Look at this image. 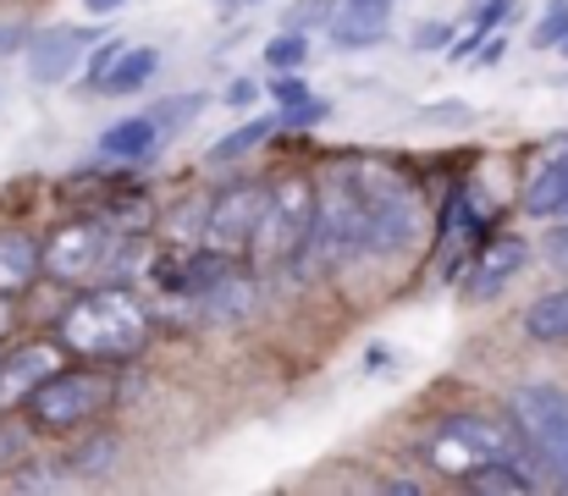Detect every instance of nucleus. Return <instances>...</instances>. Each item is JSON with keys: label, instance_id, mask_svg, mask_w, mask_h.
Segmentation results:
<instances>
[{"label": "nucleus", "instance_id": "1", "mask_svg": "<svg viewBox=\"0 0 568 496\" xmlns=\"http://www.w3.org/2000/svg\"><path fill=\"white\" fill-rule=\"evenodd\" d=\"M332 171L343 176L354 215H359V260H392L419 243L425 204H419V188L397 165L359 155V161H337Z\"/></svg>", "mask_w": 568, "mask_h": 496}, {"label": "nucleus", "instance_id": "2", "mask_svg": "<svg viewBox=\"0 0 568 496\" xmlns=\"http://www.w3.org/2000/svg\"><path fill=\"white\" fill-rule=\"evenodd\" d=\"M144 342H150V315L139 310L133 293H122V282L72 298L61 315V347L100 358V364L133 358V353H144Z\"/></svg>", "mask_w": 568, "mask_h": 496}, {"label": "nucleus", "instance_id": "3", "mask_svg": "<svg viewBox=\"0 0 568 496\" xmlns=\"http://www.w3.org/2000/svg\"><path fill=\"white\" fill-rule=\"evenodd\" d=\"M497 458H525V442L514 431V419H491V414H447L430 442H425V464L447 480H469L475 469L497 464Z\"/></svg>", "mask_w": 568, "mask_h": 496}, {"label": "nucleus", "instance_id": "4", "mask_svg": "<svg viewBox=\"0 0 568 496\" xmlns=\"http://www.w3.org/2000/svg\"><path fill=\"white\" fill-rule=\"evenodd\" d=\"M315 226V182L304 171L282 176L265 188V204H260V221H254V237H248V254L260 265H293L304 237Z\"/></svg>", "mask_w": 568, "mask_h": 496}, {"label": "nucleus", "instance_id": "5", "mask_svg": "<svg viewBox=\"0 0 568 496\" xmlns=\"http://www.w3.org/2000/svg\"><path fill=\"white\" fill-rule=\"evenodd\" d=\"M514 431L525 453L547 464V475L568 486V386L558 381H525L514 386Z\"/></svg>", "mask_w": 568, "mask_h": 496}, {"label": "nucleus", "instance_id": "6", "mask_svg": "<svg viewBox=\"0 0 568 496\" xmlns=\"http://www.w3.org/2000/svg\"><path fill=\"white\" fill-rule=\"evenodd\" d=\"M116 397V381L111 375H94V370H55L50 381H39L28 392V414L44 425V431H72V425H89L111 408Z\"/></svg>", "mask_w": 568, "mask_h": 496}, {"label": "nucleus", "instance_id": "7", "mask_svg": "<svg viewBox=\"0 0 568 496\" xmlns=\"http://www.w3.org/2000/svg\"><path fill=\"white\" fill-rule=\"evenodd\" d=\"M260 204H265V182H232V188H221V193L204 204L199 243L215 249V254H232V260L248 254V237H254Z\"/></svg>", "mask_w": 568, "mask_h": 496}, {"label": "nucleus", "instance_id": "8", "mask_svg": "<svg viewBox=\"0 0 568 496\" xmlns=\"http://www.w3.org/2000/svg\"><path fill=\"white\" fill-rule=\"evenodd\" d=\"M105 249H111V226L105 221H72L39 249V271L72 287V282H89L105 265Z\"/></svg>", "mask_w": 568, "mask_h": 496}, {"label": "nucleus", "instance_id": "9", "mask_svg": "<svg viewBox=\"0 0 568 496\" xmlns=\"http://www.w3.org/2000/svg\"><path fill=\"white\" fill-rule=\"evenodd\" d=\"M525 260H530V243H525L519 232H497V237H486V243L469 254V265L458 271V293H464L469 304H486V298H497V293L525 271Z\"/></svg>", "mask_w": 568, "mask_h": 496}, {"label": "nucleus", "instance_id": "10", "mask_svg": "<svg viewBox=\"0 0 568 496\" xmlns=\"http://www.w3.org/2000/svg\"><path fill=\"white\" fill-rule=\"evenodd\" d=\"M94 44H100V28H39V33L22 39L28 78L33 83H67Z\"/></svg>", "mask_w": 568, "mask_h": 496}, {"label": "nucleus", "instance_id": "11", "mask_svg": "<svg viewBox=\"0 0 568 496\" xmlns=\"http://www.w3.org/2000/svg\"><path fill=\"white\" fill-rule=\"evenodd\" d=\"M55 370H61V347H55V342H28V347L6 353V358H0V408L28 403V392H33L39 381H50Z\"/></svg>", "mask_w": 568, "mask_h": 496}, {"label": "nucleus", "instance_id": "12", "mask_svg": "<svg viewBox=\"0 0 568 496\" xmlns=\"http://www.w3.org/2000/svg\"><path fill=\"white\" fill-rule=\"evenodd\" d=\"M386 22H392V0H337L326 28L337 50H371L386 39Z\"/></svg>", "mask_w": 568, "mask_h": 496}, {"label": "nucleus", "instance_id": "13", "mask_svg": "<svg viewBox=\"0 0 568 496\" xmlns=\"http://www.w3.org/2000/svg\"><path fill=\"white\" fill-rule=\"evenodd\" d=\"M155 67H161V50H155V44H122V50L111 55V67L100 72L94 89H105V94H139V89L155 78Z\"/></svg>", "mask_w": 568, "mask_h": 496}, {"label": "nucleus", "instance_id": "14", "mask_svg": "<svg viewBox=\"0 0 568 496\" xmlns=\"http://www.w3.org/2000/svg\"><path fill=\"white\" fill-rule=\"evenodd\" d=\"M155 150H161V133L150 128V117H122V122H111L100 133V155L105 161L133 165V161H150Z\"/></svg>", "mask_w": 568, "mask_h": 496}, {"label": "nucleus", "instance_id": "15", "mask_svg": "<svg viewBox=\"0 0 568 496\" xmlns=\"http://www.w3.org/2000/svg\"><path fill=\"white\" fill-rule=\"evenodd\" d=\"M39 276V243L28 232H0V293H22Z\"/></svg>", "mask_w": 568, "mask_h": 496}, {"label": "nucleus", "instance_id": "16", "mask_svg": "<svg viewBox=\"0 0 568 496\" xmlns=\"http://www.w3.org/2000/svg\"><path fill=\"white\" fill-rule=\"evenodd\" d=\"M248 310H254V282L237 276V271L199 293V315H204V321H243Z\"/></svg>", "mask_w": 568, "mask_h": 496}, {"label": "nucleus", "instance_id": "17", "mask_svg": "<svg viewBox=\"0 0 568 496\" xmlns=\"http://www.w3.org/2000/svg\"><path fill=\"white\" fill-rule=\"evenodd\" d=\"M525 210H530V215H568V155L547 161L536 176H530Z\"/></svg>", "mask_w": 568, "mask_h": 496}, {"label": "nucleus", "instance_id": "18", "mask_svg": "<svg viewBox=\"0 0 568 496\" xmlns=\"http://www.w3.org/2000/svg\"><path fill=\"white\" fill-rule=\"evenodd\" d=\"M486 232V210H480V188H458L447 204V226H442V249H464V237Z\"/></svg>", "mask_w": 568, "mask_h": 496}, {"label": "nucleus", "instance_id": "19", "mask_svg": "<svg viewBox=\"0 0 568 496\" xmlns=\"http://www.w3.org/2000/svg\"><path fill=\"white\" fill-rule=\"evenodd\" d=\"M525 331H530L536 342H568V287L536 298V304L525 310Z\"/></svg>", "mask_w": 568, "mask_h": 496}, {"label": "nucleus", "instance_id": "20", "mask_svg": "<svg viewBox=\"0 0 568 496\" xmlns=\"http://www.w3.org/2000/svg\"><path fill=\"white\" fill-rule=\"evenodd\" d=\"M276 133V117H254V122H243V128H232L226 139H215V150H210V161L215 165H232V161H243L248 150H260L265 139Z\"/></svg>", "mask_w": 568, "mask_h": 496}, {"label": "nucleus", "instance_id": "21", "mask_svg": "<svg viewBox=\"0 0 568 496\" xmlns=\"http://www.w3.org/2000/svg\"><path fill=\"white\" fill-rule=\"evenodd\" d=\"M199 111H204V94H166L161 105H150V128H155L161 144H166V139H178V133L189 128Z\"/></svg>", "mask_w": 568, "mask_h": 496}, {"label": "nucleus", "instance_id": "22", "mask_svg": "<svg viewBox=\"0 0 568 496\" xmlns=\"http://www.w3.org/2000/svg\"><path fill=\"white\" fill-rule=\"evenodd\" d=\"M514 11H519L514 0H486V6L475 11V22H469V33H464V39L453 44V61H469V55H475V50H480V44H486V39L497 33V22H503V17H514Z\"/></svg>", "mask_w": 568, "mask_h": 496}, {"label": "nucleus", "instance_id": "23", "mask_svg": "<svg viewBox=\"0 0 568 496\" xmlns=\"http://www.w3.org/2000/svg\"><path fill=\"white\" fill-rule=\"evenodd\" d=\"M304 61H310V33H298V28H282L265 44V67H276V72H298Z\"/></svg>", "mask_w": 568, "mask_h": 496}, {"label": "nucleus", "instance_id": "24", "mask_svg": "<svg viewBox=\"0 0 568 496\" xmlns=\"http://www.w3.org/2000/svg\"><path fill=\"white\" fill-rule=\"evenodd\" d=\"M116 458H122V442H116V436H94L89 447H78V453L67 458V469H78V475H111Z\"/></svg>", "mask_w": 568, "mask_h": 496}, {"label": "nucleus", "instance_id": "25", "mask_svg": "<svg viewBox=\"0 0 568 496\" xmlns=\"http://www.w3.org/2000/svg\"><path fill=\"white\" fill-rule=\"evenodd\" d=\"M564 39H568V0H547V11H541L530 44H536V50H552V44H564Z\"/></svg>", "mask_w": 568, "mask_h": 496}, {"label": "nucleus", "instance_id": "26", "mask_svg": "<svg viewBox=\"0 0 568 496\" xmlns=\"http://www.w3.org/2000/svg\"><path fill=\"white\" fill-rule=\"evenodd\" d=\"M414 122L419 128H469L475 122V105L469 100H442V105H425Z\"/></svg>", "mask_w": 568, "mask_h": 496}, {"label": "nucleus", "instance_id": "27", "mask_svg": "<svg viewBox=\"0 0 568 496\" xmlns=\"http://www.w3.org/2000/svg\"><path fill=\"white\" fill-rule=\"evenodd\" d=\"M332 11H337V0H293V6L282 11V28H298V33H310V28L332 22Z\"/></svg>", "mask_w": 568, "mask_h": 496}, {"label": "nucleus", "instance_id": "28", "mask_svg": "<svg viewBox=\"0 0 568 496\" xmlns=\"http://www.w3.org/2000/svg\"><path fill=\"white\" fill-rule=\"evenodd\" d=\"M326 117H332V105H326V100H315V94H304V100L282 105L276 128H315V122H326Z\"/></svg>", "mask_w": 568, "mask_h": 496}, {"label": "nucleus", "instance_id": "29", "mask_svg": "<svg viewBox=\"0 0 568 496\" xmlns=\"http://www.w3.org/2000/svg\"><path fill=\"white\" fill-rule=\"evenodd\" d=\"M447 39H453V22H442V17L414 28V50H447Z\"/></svg>", "mask_w": 568, "mask_h": 496}, {"label": "nucleus", "instance_id": "30", "mask_svg": "<svg viewBox=\"0 0 568 496\" xmlns=\"http://www.w3.org/2000/svg\"><path fill=\"white\" fill-rule=\"evenodd\" d=\"M271 94H276L282 105H293V100H304V94H310V83H304L298 72H276V83H271Z\"/></svg>", "mask_w": 568, "mask_h": 496}, {"label": "nucleus", "instance_id": "31", "mask_svg": "<svg viewBox=\"0 0 568 496\" xmlns=\"http://www.w3.org/2000/svg\"><path fill=\"white\" fill-rule=\"evenodd\" d=\"M254 100H260V83H254V78H237V83L226 89V105H237V111L254 105Z\"/></svg>", "mask_w": 568, "mask_h": 496}, {"label": "nucleus", "instance_id": "32", "mask_svg": "<svg viewBox=\"0 0 568 496\" xmlns=\"http://www.w3.org/2000/svg\"><path fill=\"white\" fill-rule=\"evenodd\" d=\"M22 39H28V33L6 22V28H0V55H11V50H22Z\"/></svg>", "mask_w": 568, "mask_h": 496}, {"label": "nucleus", "instance_id": "33", "mask_svg": "<svg viewBox=\"0 0 568 496\" xmlns=\"http://www.w3.org/2000/svg\"><path fill=\"white\" fill-rule=\"evenodd\" d=\"M83 6H89V11H94V17H111V11H122V6H128V0H83Z\"/></svg>", "mask_w": 568, "mask_h": 496}, {"label": "nucleus", "instance_id": "34", "mask_svg": "<svg viewBox=\"0 0 568 496\" xmlns=\"http://www.w3.org/2000/svg\"><path fill=\"white\" fill-rule=\"evenodd\" d=\"M11 331V293H0V336Z\"/></svg>", "mask_w": 568, "mask_h": 496}, {"label": "nucleus", "instance_id": "35", "mask_svg": "<svg viewBox=\"0 0 568 496\" xmlns=\"http://www.w3.org/2000/svg\"><path fill=\"white\" fill-rule=\"evenodd\" d=\"M221 6H254V0H221Z\"/></svg>", "mask_w": 568, "mask_h": 496}, {"label": "nucleus", "instance_id": "36", "mask_svg": "<svg viewBox=\"0 0 568 496\" xmlns=\"http://www.w3.org/2000/svg\"><path fill=\"white\" fill-rule=\"evenodd\" d=\"M564 50H568V39H564Z\"/></svg>", "mask_w": 568, "mask_h": 496}]
</instances>
